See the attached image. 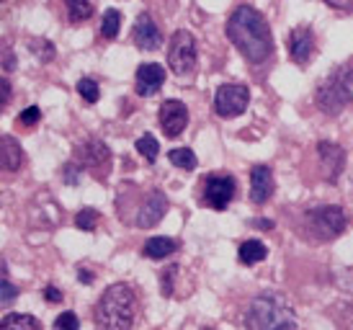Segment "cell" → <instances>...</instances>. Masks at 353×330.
<instances>
[{
  "label": "cell",
  "mask_w": 353,
  "mask_h": 330,
  "mask_svg": "<svg viewBox=\"0 0 353 330\" xmlns=\"http://www.w3.org/2000/svg\"><path fill=\"white\" fill-rule=\"evenodd\" d=\"M227 37L235 44V49L253 65H261L271 57L274 52V37L268 21L253 8V6H240L227 21Z\"/></svg>",
  "instance_id": "obj_1"
},
{
  "label": "cell",
  "mask_w": 353,
  "mask_h": 330,
  "mask_svg": "<svg viewBox=\"0 0 353 330\" xmlns=\"http://www.w3.org/2000/svg\"><path fill=\"white\" fill-rule=\"evenodd\" d=\"M137 315V297L129 284H111L101 294L93 310V322L99 330H132Z\"/></svg>",
  "instance_id": "obj_2"
},
{
  "label": "cell",
  "mask_w": 353,
  "mask_h": 330,
  "mask_svg": "<svg viewBox=\"0 0 353 330\" xmlns=\"http://www.w3.org/2000/svg\"><path fill=\"white\" fill-rule=\"evenodd\" d=\"M248 330H296V312L284 294L265 291L258 294L245 312Z\"/></svg>",
  "instance_id": "obj_3"
},
{
  "label": "cell",
  "mask_w": 353,
  "mask_h": 330,
  "mask_svg": "<svg viewBox=\"0 0 353 330\" xmlns=\"http://www.w3.org/2000/svg\"><path fill=\"white\" fill-rule=\"evenodd\" d=\"M353 101V62H343L317 86L314 104L327 117H338Z\"/></svg>",
  "instance_id": "obj_4"
},
{
  "label": "cell",
  "mask_w": 353,
  "mask_h": 330,
  "mask_svg": "<svg viewBox=\"0 0 353 330\" xmlns=\"http://www.w3.org/2000/svg\"><path fill=\"white\" fill-rule=\"evenodd\" d=\"M345 212L338 204H325L314 206L307 212V224H310V233L317 240H335L338 235H343L345 230Z\"/></svg>",
  "instance_id": "obj_5"
},
{
  "label": "cell",
  "mask_w": 353,
  "mask_h": 330,
  "mask_svg": "<svg viewBox=\"0 0 353 330\" xmlns=\"http://www.w3.org/2000/svg\"><path fill=\"white\" fill-rule=\"evenodd\" d=\"M196 57H199V49H196V39L188 34V31H176L173 39H170V47H168V68L173 75H188L191 70L196 68Z\"/></svg>",
  "instance_id": "obj_6"
},
{
  "label": "cell",
  "mask_w": 353,
  "mask_h": 330,
  "mask_svg": "<svg viewBox=\"0 0 353 330\" xmlns=\"http://www.w3.org/2000/svg\"><path fill=\"white\" fill-rule=\"evenodd\" d=\"M235 199V178L230 173H209L201 181V204L222 212Z\"/></svg>",
  "instance_id": "obj_7"
},
{
  "label": "cell",
  "mask_w": 353,
  "mask_h": 330,
  "mask_svg": "<svg viewBox=\"0 0 353 330\" xmlns=\"http://www.w3.org/2000/svg\"><path fill=\"white\" fill-rule=\"evenodd\" d=\"M78 155V165L85 168L93 178L99 181H106L108 173H111V150H108L101 139H88L75 150Z\"/></svg>",
  "instance_id": "obj_8"
},
{
  "label": "cell",
  "mask_w": 353,
  "mask_h": 330,
  "mask_svg": "<svg viewBox=\"0 0 353 330\" xmlns=\"http://www.w3.org/2000/svg\"><path fill=\"white\" fill-rule=\"evenodd\" d=\"M250 104V90L245 86H222L214 93V114L222 119H235Z\"/></svg>",
  "instance_id": "obj_9"
},
{
  "label": "cell",
  "mask_w": 353,
  "mask_h": 330,
  "mask_svg": "<svg viewBox=\"0 0 353 330\" xmlns=\"http://www.w3.org/2000/svg\"><path fill=\"white\" fill-rule=\"evenodd\" d=\"M157 119H160V126H163V135L173 139V137H178L188 126V108L183 101L168 98V101L160 104Z\"/></svg>",
  "instance_id": "obj_10"
},
{
  "label": "cell",
  "mask_w": 353,
  "mask_h": 330,
  "mask_svg": "<svg viewBox=\"0 0 353 330\" xmlns=\"http://www.w3.org/2000/svg\"><path fill=\"white\" fill-rule=\"evenodd\" d=\"M168 212V196L160 188H152L137 212V227H155Z\"/></svg>",
  "instance_id": "obj_11"
},
{
  "label": "cell",
  "mask_w": 353,
  "mask_h": 330,
  "mask_svg": "<svg viewBox=\"0 0 353 330\" xmlns=\"http://www.w3.org/2000/svg\"><path fill=\"white\" fill-rule=\"evenodd\" d=\"M289 55L296 65H310V59L314 55V31L310 26H296L289 34Z\"/></svg>",
  "instance_id": "obj_12"
},
{
  "label": "cell",
  "mask_w": 353,
  "mask_h": 330,
  "mask_svg": "<svg viewBox=\"0 0 353 330\" xmlns=\"http://www.w3.org/2000/svg\"><path fill=\"white\" fill-rule=\"evenodd\" d=\"M317 155L323 160V171H325V181L335 184L338 175L343 173L345 165V150L335 142H317Z\"/></svg>",
  "instance_id": "obj_13"
},
{
  "label": "cell",
  "mask_w": 353,
  "mask_h": 330,
  "mask_svg": "<svg viewBox=\"0 0 353 330\" xmlns=\"http://www.w3.org/2000/svg\"><path fill=\"white\" fill-rule=\"evenodd\" d=\"M165 83V70L160 68L157 62H145L137 68V75H134V90L139 96H155L157 90Z\"/></svg>",
  "instance_id": "obj_14"
},
{
  "label": "cell",
  "mask_w": 353,
  "mask_h": 330,
  "mask_svg": "<svg viewBox=\"0 0 353 330\" xmlns=\"http://www.w3.org/2000/svg\"><path fill=\"white\" fill-rule=\"evenodd\" d=\"M132 41L137 44L142 52H155L160 49V41H163V34L157 29V23L150 19L148 13H142L134 23V29H132Z\"/></svg>",
  "instance_id": "obj_15"
},
{
  "label": "cell",
  "mask_w": 353,
  "mask_h": 330,
  "mask_svg": "<svg viewBox=\"0 0 353 330\" xmlns=\"http://www.w3.org/2000/svg\"><path fill=\"white\" fill-rule=\"evenodd\" d=\"M274 194V173L268 165H255L250 171V202L265 204Z\"/></svg>",
  "instance_id": "obj_16"
},
{
  "label": "cell",
  "mask_w": 353,
  "mask_h": 330,
  "mask_svg": "<svg viewBox=\"0 0 353 330\" xmlns=\"http://www.w3.org/2000/svg\"><path fill=\"white\" fill-rule=\"evenodd\" d=\"M0 163H3V171H19L23 165V150H21L19 139H13L10 135L3 137V145H0Z\"/></svg>",
  "instance_id": "obj_17"
},
{
  "label": "cell",
  "mask_w": 353,
  "mask_h": 330,
  "mask_svg": "<svg viewBox=\"0 0 353 330\" xmlns=\"http://www.w3.org/2000/svg\"><path fill=\"white\" fill-rule=\"evenodd\" d=\"M176 251H178V245H176V240H170V237H150L148 243H145V248H142V253H145L148 258H152V261H163V258L173 255Z\"/></svg>",
  "instance_id": "obj_18"
},
{
  "label": "cell",
  "mask_w": 353,
  "mask_h": 330,
  "mask_svg": "<svg viewBox=\"0 0 353 330\" xmlns=\"http://www.w3.org/2000/svg\"><path fill=\"white\" fill-rule=\"evenodd\" d=\"M265 255H268V248L261 240H245V243L240 245V251H237V258H240V263H245V266L261 263Z\"/></svg>",
  "instance_id": "obj_19"
},
{
  "label": "cell",
  "mask_w": 353,
  "mask_h": 330,
  "mask_svg": "<svg viewBox=\"0 0 353 330\" xmlns=\"http://www.w3.org/2000/svg\"><path fill=\"white\" fill-rule=\"evenodd\" d=\"M0 330H41V322L34 315H6Z\"/></svg>",
  "instance_id": "obj_20"
},
{
  "label": "cell",
  "mask_w": 353,
  "mask_h": 330,
  "mask_svg": "<svg viewBox=\"0 0 353 330\" xmlns=\"http://www.w3.org/2000/svg\"><path fill=\"white\" fill-rule=\"evenodd\" d=\"M119 29H121V13L117 8H108L103 13V21H101V37L114 39V37H119Z\"/></svg>",
  "instance_id": "obj_21"
},
{
  "label": "cell",
  "mask_w": 353,
  "mask_h": 330,
  "mask_svg": "<svg viewBox=\"0 0 353 330\" xmlns=\"http://www.w3.org/2000/svg\"><path fill=\"white\" fill-rule=\"evenodd\" d=\"M168 160L176 165V168H183V171H194L196 168V155L188 150V147H176L168 153Z\"/></svg>",
  "instance_id": "obj_22"
},
{
  "label": "cell",
  "mask_w": 353,
  "mask_h": 330,
  "mask_svg": "<svg viewBox=\"0 0 353 330\" xmlns=\"http://www.w3.org/2000/svg\"><path fill=\"white\" fill-rule=\"evenodd\" d=\"M96 224H99V212H96L93 206H85V209H80V212L75 214V227H78V230L93 233Z\"/></svg>",
  "instance_id": "obj_23"
},
{
  "label": "cell",
  "mask_w": 353,
  "mask_h": 330,
  "mask_svg": "<svg viewBox=\"0 0 353 330\" xmlns=\"http://www.w3.org/2000/svg\"><path fill=\"white\" fill-rule=\"evenodd\" d=\"M65 6H68V13H70V21H72V23L85 21L90 13H93L88 0H65Z\"/></svg>",
  "instance_id": "obj_24"
},
{
  "label": "cell",
  "mask_w": 353,
  "mask_h": 330,
  "mask_svg": "<svg viewBox=\"0 0 353 330\" xmlns=\"http://www.w3.org/2000/svg\"><path fill=\"white\" fill-rule=\"evenodd\" d=\"M134 147H137V153L139 155H145L150 160V163H155V157H157V153H160V145H157V139L152 135H142L134 142Z\"/></svg>",
  "instance_id": "obj_25"
},
{
  "label": "cell",
  "mask_w": 353,
  "mask_h": 330,
  "mask_svg": "<svg viewBox=\"0 0 353 330\" xmlns=\"http://www.w3.org/2000/svg\"><path fill=\"white\" fill-rule=\"evenodd\" d=\"M78 93H80V98H83L85 104H96V101H99V96H101V88L93 78H80L78 80Z\"/></svg>",
  "instance_id": "obj_26"
},
{
  "label": "cell",
  "mask_w": 353,
  "mask_h": 330,
  "mask_svg": "<svg viewBox=\"0 0 353 330\" xmlns=\"http://www.w3.org/2000/svg\"><path fill=\"white\" fill-rule=\"evenodd\" d=\"M29 49L37 55V57L41 59V62H52V57H54V47H52L47 39H34L29 41Z\"/></svg>",
  "instance_id": "obj_27"
},
{
  "label": "cell",
  "mask_w": 353,
  "mask_h": 330,
  "mask_svg": "<svg viewBox=\"0 0 353 330\" xmlns=\"http://www.w3.org/2000/svg\"><path fill=\"white\" fill-rule=\"evenodd\" d=\"M54 328L57 330H80V320L75 312H62L57 315V320H54Z\"/></svg>",
  "instance_id": "obj_28"
},
{
  "label": "cell",
  "mask_w": 353,
  "mask_h": 330,
  "mask_svg": "<svg viewBox=\"0 0 353 330\" xmlns=\"http://www.w3.org/2000/svg\"><path fill=\"white\" fill-rule=\"evenodd\" d=\"M178 271H181V266H168L165 271H163L160 284H163V294H165V297H173V279H176Z\"/></svg>",
  "instance_id": "obj_29"
},
{
  "label": "cell",
  "mask_w": 353,
  "mask_h": 330,
  "mask_svg": "<svg viewBox=\"0 0 353 330\" xmlns=\"http://www.w3.org/2000/svg\"><path fill=\"white\" fill-rule=\"evenodd\" d=\"M16 297H19V289L8 282V276H3V297H0V304H3V307H10Z\"/></svg>",
  "instance_id": "obj_30"
},
{
  "label": "cell",
  "mask_w": 353,
  "mask_h": 330,
  "mask_svg": "<svg viewBox=\"0 0 353 330\" xmlns=\"http://www.w3.org/2000/svg\"><path fill=\"white\" fill-rule=\"evenodd\" d=\"M41 119V111L37 106H29V108H23V111H21L19 114V122L23 126H31V124H37V122H39Z\"/></svg>",
  "instance_id": "obj_31"
},
{
  "label": "cell",
  "mask_w": 353,
  "mask_h": 330,
  "mask_svg": "<svg viewBox=\"0 0 353 330\" xmlns=\"http://www.w3.org/2000/svg\"><path fill=\"white\" fill-rule=\"evenodd\" d=\"M44 300L52 302V304H54V302H62V291H59L57 287H47V289H44Z\"/></svg>",
  "instance_id": "obj_32"
},
{
  "label": "cell",
  "mask_w": 353,
  "mask_h": 330,
  "mask_svg": "<svg viewBox=\"0 0 353 330\" xmlns=\"http://www.w3.org/2000/svg\"><path fill=\"white\" fill-rule=\"evenodd\" d=\"M325 3L338 10H353V0H325Z\"/></svg>",
  "instance_id": "obj_33"
},
{
  "label": "cell",
  "mask_w": 353,
  "mask_h": 330,
  "mask_svg": "<svg viewBox=\"0 0 353 330\" xmlns=\"http://www.w3.org/2000/svg\"><path fill=\"white\" fill-rule=\"evenodd\" d=\"M0 86H3V104H0V106H8V101H10V83L3 78V80H0Z\"/></svg>",
  "instance_id": "obj_34"
},
{
  "label": "cell",
  "mask_w": 353,
  "mask_h": 330,
  "mask_svg": "<svg viewBox=\"0 0 353 330\" xmlns=\"http://www.w3.org/2000/svg\"><path fill=\"white\" fill-rule=\"evenodd\" d=\"M250 224H253L255 230H274V222H271V220H253Z\"/></svg>",
  "instance_id": "obj_35"
},
{
  "label": "cell",
  "mask_w": 353,
  "mask_h": 330,
  "mask_svg": "<svg viewBox=\"0 0 353 330\" xmlns=\"http://www.w3.org/2000/svg\"><path fill=\"white\" fill-rule=\"evenodd\" d=\"M3 59H6V62H3V70H6V72L16 68V62H13V57H10V49L8 47H6V55H3Z\"/></svg>",
  "instance_id": "obj_36"
},
{
  "label": "cell",
  "mask_w": 353,
  "mask_h": 330,
  "mask_svg": "<svg viewBox=\"0 0 353 330\" xmlns=\"http://www.w3.org/2000/svg\"><path fill=\"white\" fill-rule=\"evenodd\" d=\"M80 282L90 284V273H88V271H83V269H80Z\"/></svg>",
  "instance_id": "obj_37"
}]
</instances>
